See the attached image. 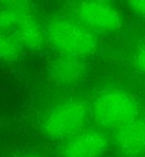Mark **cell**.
I'll list each match as a JSON object with an SVG mask.
<instances>
[{"instance_id": "4", "label": "cell", "mask_w": 145, "mask_h": 157, "mask_svg": "<svg viewBox=\"0 0 145 157\" xmlns=\"http://www.w3.org/2000/svg\"><path fill=\"white\" fill-rule=\"evenodd\" d=\"M74 18L93 33L111 34L121 30L123 18L114 5L101 0H86L73 4Z\"/></svg>"}, {"instance_id": "8", "label": "cell", "mask_w": 145, "mask_h": 157, "mask_svg": "<svg viewBox=\"0 0 145 157\" xmlns=\"http://www.w3.org/2000/svg\"><path fill=\"white\" fill-rule=\"evenodd\" d=\"M23 49L37 52L42 50L47 44L45 28L42 27L32 10L27 11L21 16L18 25L12 33Z\"/></svg>"}, {"instance_id": "2", "label": "cell", "mask_w": 145, "mask_h": 157, "mask_svg": "<svg viewBox=\"0 0 145 157\" xmlns=\"http://www.w3.org/2000/svg\"><path fill=\"white\" fill-rule=\"evenodd\" d=\"M139 104L131 94L121 90H107L98 94L93 101L94 122L105 129H117L138 117Z\"/></svg>"}, {"instance_id": "10", "label": "cell", "mask_w": 145, "mask_h": 157, "mask_svg": "<svg viewBox=\"0 0 145 157\" xmlns=\"http://www.w3.org/2000/svg\"><path fill=\"white\" fill-rule=\"evenodd\" d=\"M23 50L13 35L0 31V62L6 64L16 63L21 59Z\"/></svg>"}, {"instance_id": "1", "label": "cell", "mask_w": 145, "mask_h": 157, "mask_svg": "<svg viewBox=\"0 0 145 157\" xmlns=\"http://www.w3.org/2000/svg\"><path fill=\"white\" fill-rule=\"evenodd\" d=\"M45 33L47 43L59 55L84 59L93 55L98 47L96 33L71 16H54L45 26Z\"/></svg>"}, {"instance_id": "13", "label": "cell", "mask_w": 145, "mask_h": 157, "mask_svg": "<svg viewBox=\"0 0 145 157\" xmlns=\"http://www.w3.org/2000/svg\"><path fill=\"white\" fill-rule=\"evenodd\" d=\"M20 157H43V156H41L39 154H36V153H27V154H24Z\"/></svg>"}, {"instance_id": "11", "label": "cell", "mask_w": 145, "mask_h": 157, "mask_svg": "<svg viewBox=\"0 0 145 157\" xmlns=\"http://www.w3.org/2000/svg\"><path fill=\"white\" fill-rule=\"evenodd\" d=\"M133 66L139 73L145 75V43L140 45L133 54Z\"/></svg>"}, {"instance_id": "6", "label": "cell", "mask_w": 145, "mask_h": 157, "mask_svg": "<svg viewBox=\"0 0 145 157\" xmlns=\"http://www.w3.org/2000/svg\"><path fill=\"white\" fill-rule=\"evenodd\" d=\"M47 73L50 81L62 88L74 86L86 76L85 62L80 58L59 55L49 62Z\"/></svg>"}, {"instance_id": "7", "label": "cell", "mask_w": 145, "mask_h": 157, "mask_svg": "<svg viewBox=\"0 0 145 157\" xmlns=\"http://www.w3.org/2000/svg\"><path fill=\"white\" fill-rule=\"evenodd\" d=\"M114 144L125 157H139L145 153V118L137 117L114 130Z\"/></svg>"}, {"instance_id": "5", "label": "cell", "mask_w": 145, "mask_h": 157, "mask_svg": "<svg viewBox=\"0 0 145 157\" xmlns=\"http://www.w3.org/2000/svg\"><path fill=\"white\" fill-rule=\"evenodd\" d=\"M109 139L101 130H82L66 140L60 148L61 157H101L109 149Z\"/></svg>"}, {"instance_id": "3", "label": "cell", "mask_w": 145, "mask_h": 157, "mask_svg": "<svg viewBox=\"0 0 145 157\" xmlns=\"http://www.w3.org/2000/svg\"><path fill=\"white\" fill-rule=\"evenodd\" d=\"M89 109L81 100L69 98L52 107L41 122V129L48 138L68 140L84 130Z\"/></svg>"}, {"instance_id": "12", "label": "cell", "mask_w": 145, "mask_h": 157, "mask_svg": "<svg viewBox=\"0 0 145 157\" xmlns=\"http://www.w3.org/2000/svg\"><path fill=\"white\" fill-rule=\"evenodd\" d=\"M128 6L136 15L145 17V0H133L128 2Z\"/></svg>"}, {"instance_id": "9", "label": "cell", "mask_w": 145, "mask_h": 157, "mask_svg": "<svg viewBox=\"0 0 145 157\" xmlns=\"http://www.w3.org/2000/svg\"><path fill=\"white\" fill-rule=\"evenodd\" d=\"M31 10V6L25 1H12L0 7V31L4 33L14 32L21 16Z\"/></svg>"}]
</instances>
